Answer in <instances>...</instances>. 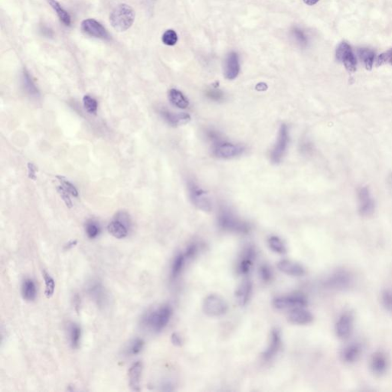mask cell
Returning <instances> with one entry per match:
<instances>
[{
  "label": "cell",
  "instance_id": "obj_45",
  "mask_svg": "<svg viewBox=\"0 0 392 392\" xmlns=\"http://www.w3.org/2000/svg\"><path fill=\"white\" fill-rule=\"evenodd\" d=\"M57 191H58V192L59 193L60 196H61V199H62L63 201L64 202V203H66L67 207L69 208V209L72 208L73 204H72V200H71L70 195H69L70 194H69V193L68 192V191H66V190L64 189V188H63L61 185L57 187Z\"/></svg>",
  "mask_w": 392,
  "mask_h": 392
},
{
  "label": "cell",
  "instance_id": "obj_34",
  "mask_svg": "<svg viewBox=\"0 0 392 392\" xmlns=\"http://www.w3.org/2000/svg\"><path fill=\"white\" fill-rule=\"evenodd\" d=\"M43 277L45 283V295L48 299H50L55 292V280L51 277L50 274H48L45 271H43Z\"/></svg>",
  "mask_w": 392,
  "mask_h": 392
},
{
  "label": "cell",
  "instance_id": "obj_9",
  "mask_svg": "<svg viewBox=\"0 0 392 392\" xmlns=\"http://www.w3.org/2000/svg\"><path fill=\"white\" fill-rule=\"evenodd\" d=\"M308 304L307 298L302 294H291L277 297L273 300V305L278 310H287L297 307H306Z\"/></svg>",
  "mask_w": 392,
  "mask_h": 392
},
{
  "label": "cell",
  "instance_id": "obj_31",
  "mask_svg": "<svg viewBox=\"0 0 392 392\" xmlns=\"http://www.w3.org/2000/svg\"><path fill=\"white\" fill-rule=\"evenodd\" d=\"M358 56L364 63L366 69L367 70H371L373 67L375 53L368 48H361L358 50Z\"/></svg>",
  "mask_w": 392,
  "mask_h": 392
},
{
  "label": "cell",
  "instance_id": "obj_7",
  "mask_svg": "<svg viewBox=\"0 0 392 392\" xmlns=\"http://www.w3.org/2000/svg\"><path fill=\"white\" fill-rule=\"evenodd\" d=\"M203 310L207 316L217 317L225 314L227 304L221 297L216 294H211L203 302Z\"/></svg>",
  "mask_w": 392,
  "mask_h": 392
},
{
  "label": "cell",
  "instance_id": "obj_10",
  "mask_svg": "<svg viewBox=\"0 0 392 392\" xmlns=\"http://www.w3.org/2000/svg\"><path fill=\"white\" fill-rule=\"evenodd\" d=\"M354 316L351 312L341 313L335 325L336 336L340 339H346L352 335L354 329Z\"/></svg>",
  "mask_w": 392,
  "mask_h": 392
},
{
  "label": "cell",
  "instance_id": "obj_3",
  "mask_svg": "<svg viewBox=\"0 0 392 392\" xmlns=\"http://www.w3.org/2000/svg\"><path fill=\"white\" fill-rule=\"evenodd\" d=\"M135 19V12L129 6L120 4L114 9L110 15V22L117 31H125L129 29Z\"/></svg>",
  "mask_w": 392,
  "mask_h": 392
},
{
  "label": "cell",
  "instance_id": "obj_29",
  "mask_svg": "<svg viewBox=\"0 0 392 392\" xmlns=\"http://www.w3.org/2000/svg\"><path fill=\"white\" fill-rule=\"evenodd\" d=\"M186 260V257L184 254H179L175 257L171 268V277L173 280L180 275Z\"/></svg>",
  "mask_w": 392,
  "mask_h": 392
},
{
  "label": "cell",
  "instance_id": "obj_46",
  "mask_svg": "<svg viewBox=\"0 0 392 392\" xmlns=\"http://www.w3.org/2000/svg\"><path fill=\"white\" fill-rule=\"evenodd\" d=\"M198 244L193 243V244L188 245V248H186V251H185V254H185L187 260H189V259H192L193 257H195V256L197 255V254H198Z\"/></svg>",
  "mask_w": 392,
  "mask_h": 392
},
{
  "label": "cell",
  "instance_id": "obj_38",
  "mask_svg": "<svg viewBox=\"0 0 392 392\" xmlns=\"http://www.w3.org/2000/svg\"><path fill=\"white\" fill-rule=\"evenodd\" d=\"M162 41L164 44L168 46H173L178 42V35L174 30H167L162 36Z\"/></svg>",
  "mask_w": 392,
  "mask_h": 392
},
{
  "label": "cell",
  "instance_id": "obj_33",
  "mask_svg": "<svg viewBox=\"0 0 392 392\" xmlns=\"http://www.w3.org/2000/svg\"><path fill=\"white\" fill-rule=\"evenodd\" d=\"M268 245L270 248L274 252L279 254H283L286 253V248L283 241L277 236H271L268 238Z\"/></svg>",
  "mask_w": 392,
  "mask_h": 392
},
{
  "label": "cell",
  "instance_id": "obj_23",
  "mask_svg": "<svg viewBox=\"0 0 392 392\" xmlns=\"http://www.w3.org/2000/svg\"><path fill=\"white\" fill-rule=\"evenodd\" d=\"M251 292H252L251 282L248 280L243 281L235 292V297L240 306L243 307L248 304L251 298Z\"/></svg>",
  "mask_w": 392,
  "mask_h": 392
},
{
  "label": "cell",
  "instance_id": "obj_40",
  "mask_svg": "<svg viewBox=\"0 0 392 392\" xmlns=\"http://www.w3.org/2000/svg\"><path fill=\"white\" fill-rule=\"evenodd\" d=\"M57 179L61 182V186H62L69 194H72L74 197H78V190H77V188H75V185H74L73 184L71 183L69 180H67V179H66V178L63 177V176H57Z\"/></svg>",
  "mask_w": 392,
  "mask_h": 392
},
{
  "label": "cell",
  "instance_id": "obj_51",
  "mask_svg": "<svg viewBox=\"0 0 392 392\" xmlns=\"http://www.w3.org/2000/svg\"><path fill=\"white\" fill-rule=\"evenodd\" d=\"M74 303H75V307H76L77 311H78V308H79L80 307V302H81V300H80L79 297L78 296V295H76V296L75 297V298H74Z\"/></svg>",
  "mask_w": 392,
  "mask_h": 392
},
{
  "label": "cell",
  "instance_id": "obj_49",
  "mask_svg": "<svg viewBox=\"0 0 392 392\" xmlns=\"http://www.w3.org/2000/svg\"><path fill=\"white\" fill-rule=\"evenodd\" d=\"M77 244H78V241H70V242L68 243V244H66V246H64V249L66 250L72 249V248H73L74 247L76 246Z\"/></svg>",
  "mask_w": 392,
  "mask_h": 392
},
{
  "label": "cell",
  "instance_id": "obj_37",
  "mask_svg": "<svg viewBox=\"0 0 392 392\" xmlns=\"http://www.w3.org/2000/svg\"><path fill=\"white\" fill-rule=\"evenodd\" d=\"M85 232L90 239H94L100 235L101 228L97 223L93 221H88L85 225Z\"/></svg>",
  "mask_w": 392,
  "mask_h": 392
},
{
  "label": "cell",
  "instance_id": "obj_4",
  "mask_svg": "<svg viewBox=\"0 0 392 392\" xmlns=\"http://www.w3.org/2000/svg\"><path fill=\"white\" fill-rule=\"evenodd\" d=\"M354 283V276L348 270L338 269L333 271L325 281L327 288L333 290H346Z\"/></svg>",
  "mask_w": 392,
  "mask_h": 392
},
{
  "label": "cell",
  "instance_id": "obj_35",
  "mask_svg": "<svg viewBox=\"0 0 392 392\" xmlns=\"http://www.w3.org/2000/svg\"><path fill=\"white\" fill-rule=\"evenodd\" d=\"M145 342L143 339H134L129 344L127 348V354L129 355H137L140 354L144 347Z\"/></svg>",
  "mask_w": 392,
  "mask_h": 392
},
{
  "label": "cell",
  "instance_id": "obj_32",
  "mask_svg": "<svg viewBox=\"0 0 392 392\" xmlns=\"http://www.w3.org/2000/svg\"><path fill=\"white\" fill-rule=\"evenodd\" d=\"M22 84L24 88L26 90L27 93H29L31 96H38L39 95V90L36 87V84L33 82L29 73L26 70L24 71L22 74Z\"/></svg>",
  "mask_w": 392,
  "mask_h": 392
},
{
  "label": "cell",
  "instance_id": "obj_41",
  "mask_svg": "<svg viewBox=\"0 0 392 392\" xmlns=\"http://www.w3.org/2000/svg\"><path fill=\"white\" fill-rule=\"evenodd\" d=\"M206 96L209 99L215 102H222L224 99V93L218 88H212L208 90Z\"/></svg>",
  "mask_w": 392,
  "mask_h": 392
},
{
  "label": "cell",
  "instance_id": "obj_19",
  "mask_svg": "<svg viewBox=\"0 0 392 392\" xmlns=\"http://www.w3.org/2000/svg\"><path fill=\"white\" fill-rule=\"evenodd\" d=\"M159 113L162 118L173 126L185 124L191 120L190 116L185 113H173L167 109H162Z\"/></svg>",
  "mask_w": 392,
  "mask_h": 392
},
{
  "label": "cell",
  "instance_id": "obj_27",
  "mask_svg": "<svg viewBox=\"0 0 392 392\" xmlns=\"http://www.w3.org/2000/svg\"><path fill=\"white\" fill-rule=\"evenodd\" d=\"M22 298L25 301H34L37 296V290L35 282L31 279L27 278L22 285Z\"/></svg>",
  "mask_w": 392,
  "mask_h": 392
},
{
  "label": "cell",
  "instance_id": "obj_21",
  "mask_svg": "<svg viewBox=\"0 0 392 392\" xmlns=\"http://www.w3.org/2000/svg\"><path fill=\"white\" fill-rule=\"evenodd\" d=\"M277 268L283 274L293 277H301L305 274V269L302 265L289 260H280Z\"/></svg>",
  "mask_w": 392,
  "mask_h": 392
},
{
  "label": "cell",
  "instance_id": "obj_15",
  "mask_svg": "<svg viewBox=\"0 0 392 392\" xmlns=\"http://www.w3.org/2000/svg\"><path fill=\"white\" fill-rule=\"evenodd\" d=\"M363 345L358 342H352L342 348L340 352V358L346 364L356 363L363 354Z\"/></svg>",
  "mask_w": 392,
  "mask_h": 392
},
{
  "label": "cell",
  "instance_id": "obj_52",
  "mask_svg": "<svg viewBox=\"0 0 392 392\" xmlns=\"http://www.w3.org/2000/svg\"><path fill=\"white\" fill-rule=\"evenodd\" d=\"M388 183H389V185H390V188H392V174L390 175V177H389Z\"/></svg>",
  "mask_w": 392,
  "mask_h": 392
},
{
  "label": "cell",
  "instance_id": "obj_8",
  "mask_svg": "<svg viewBox=\"0 0 392 392\" xmlns=\"http://www.w3.org/2000/svg\"><path fill=\"white\" fill-rule=\"evenodd\" d=\"M244 146L221 140L213 145V153L220 159H232L242 154Z\"/></svg>",
  "mask_w": 392,
  "mask_h": 392
},
{
  "label": "cell",
  "instance_id": "obj_16",
  "mask_svg": "<svg viewBox=\"0 0 392 392\" xmlns=\"http://www.w3.org/2000/svg\"><path fill=\"white\" fill-rule=\"evenodd\" d=\"M288 320L296 325H307L313 322V315L304 307H297L289 312Z\"/></svg>",
  "mask_w": 392,
  "mask_h": 392
},
{
  "label": "cell",
  "instance_id": "obj_6",
  "mask_svg": "<svg viewBox=\"0 0 392 392\" xmlns=\"http://www.w3.org/2000/svg\"><path fill=\"white\" fill-rule=\"evenodd\" d=\"M289 143V129L286 124H282L279 129L277 141L271 153V159L273 164H280L287 150Z\"/></svg>",
  "mask_w": 392,
  "mask_h": 392
},
{
  "label": "cell",
  "instance_id": "obj_50",
  "mask_svg": "<svg viewBox=\"0 0 392 392\" xmlns=\"http://www.w3.org/2000/svg\"><path fill=\"white\" fill-rule=\"evenodd\" d=\"M319 0H304V2L307 6H314L319 2Z\"/></svg>",
  "mask_w": 392,
  "mask_h": 392
},
{
  "label": "cell",
  "instance_id": "obj_2",
  "mask_svg": "<svg viewBox=\"0 0 392 392\" xmlns=\"http://www.w3.org/2000/svg\"><path fill=\"white\" fill-rule=\"evenodd\" d=\"M218 224L221 230L225 232L247 234L250 231L249 224L240 219L229 208L225 206H223L219 209Z\"/></svg>",
  "mask_w": 392,
  "mask_h": 392
},
{
  "label": "cell",
  "instance_id": "obj_13",
  "mask_svg": "<svg viewBox=\"0 0 392 392\" xmlns=\"http://www.w3.org/2000/svg\"><path fill=\"white\" fill-rule=\"evenodd\" d=\"M369 368L375 376L381 377L385 375L389 368V358L387 354L383 351L374 352L369 360Z\"/></svg>",
  "mask_w": 392,
  "mask_h": 392
},
{
  "label": "cell",
  "instance_id": "obj_42",
  "mask_svg": "<svg viewBox=\"0 0 392 392\" xmlns=\"http://www.w3.org/2000/svg\"><path fill=\"white\" fill-rule=\"evenodd\" d=\"M292 33L297 42H299L300 45H303V46L307 45V42H308L307 41V37L302 30L300 29V28H295L292 30Z\"/></svg>",
  "mask_w": 392,
  "mask_h": 392
},
{
  "label": "cell",
  "instance_id": "obj_43",
  "mask_svg": "<svg viewBox=\"0 0 392 392\" xmlns=\"http://www.w3.org/2000/svg\"><path fill=\"white\" fill-rule=\"evenodd\" d=\"M386 63H390L392 66V49L381 54L376 60V66H381Z\"/></svg>",
  "mask_w": 392,
  "mask_h": 392
},
{
  "label": "cell",
  "instance_id": "obj_30",
  "mask_svg": "<svg viewBox=\"0 0 392 392\" xmlns=\"http://www.w3.org/2000/svg\"><path fill=\"white\" fill-rule=\"evenodd\" d=\"M69 336H70V344L72 349H78L81 342V327L77 324L72 323L69 327Z\"/></svg>",
  "mask_w": 392,
  "mask_h": 392
},
{
  "label": "cell",
  "instance_id": "obj_22",
  "mask_svg": "<svg viewBox=\"0 0 392 392\" xmlns=\"http://www.w3.org/2000/svg\"><path fill=\"white\" fill-rule=\"evenodd\" d=\"M89 295L96 303L98 306L102 307L106 302L107 297L105 288L102 283L93 281L88 286Z\"/></svg>",
  "mask_w": 392,
  "mask_h": 392
},
{
  "label": "cell",
  "instance_id": "obj_18",
  "mask_svg": "<svg viewBox=\"0 0 392 392\" xmlns=\"http://www.w3.org/2000/svg\"><path fill=\"white\" fill-rule=\"evenodd\" d=\"M240 72L239 58L236 52H231L224 62V75L227 79L234 80Z\"/></svg>",
  "mask_w": 392,
  "mask_h": 392
},
{
  "label": "cell",
  "instance_id": "obj_11",
  "mask_svg": "<svg viewBox=\"0 0 392 392\" xmlns=\"http://www.w3.org/2000/svg\"><path fill=\"white\" fill-rule=\"evenodd\" d=\"M358 212L363 217H370L375 210V203L367 187H361L358 190Z\"/></svg>",
  "mask_w": 392,
  "mask_h": 392
},
{
  "label": "cell",
  "instance_id": "obj_1",
  "mask_svg": "<svg viewBox=\"0 0 392 392\" xmlns=\"http://www.w3.org/2000/svg\"><path fill=\"white\" fill-rule=\"evenodd\" d=\"M173 316V308L164 304L156 310L146 313L142 318V325L155 333H159L167 327Z\"/></svg>",
  "mask_w": 392,
  "mask_h": 392
},
{
  "label": "cell",
  "instance_id": "obj_36",
  "mask_svg": "<svg viewBox=\"0 0 392 392\" xmlns=\"http://www.w3.org/2000/svg\"><path fill=\"white\" fill-rule=\"evenodd\" d=\"M381 302L387 311L392 313V289H385L381 292Z\"/></svg>",
  "mask_w": 392,
  "mask_h": 392
},
{
  "label": "cell",
  "instance_id": "obj_14",
  "mask_svg": "<svg viewBox=\"0 0 392 392\" xmlns=\"http://www.w3.org/2000/svg\"><path fill=\"white\" fill-rule=\"evenodd\" d=\"M83 32L91 37L101 39H109V34L106 28L93 19H85L81 23Z\"/></svg>",
  "mask_w": 392,
  "mask_h": 392
},
{
  "label": "cell",
  "instance_id": "obj_5",
  "mask_svg": "<svg viewBox=\"0 0 392 392\" xmlns=\"http://www.w3.org/2000/svg\"><path fill=\"white\" fill-rule=\"evenodd\" d=\"M188 195L191 203L197 209L203 212H209L212 210V203L207 193L199 186L193 180L188 182Z\"/></svg>",
  "mask_w": 392,
  "mask_h": 392
},
{
  "label": "cell",
  "instance_id": "obj_20",
  "mask_svg": "<svg viewBox=\"0 0 392 392\" xmlns=\"http://www.w3.org/2000/svg\"><path fill=\"white\" fill-rule=\"evenodd\" d=\"M143 372V363L140 361L134 363L128 370V378L130 388L134 391H140V381Z\"/></svg>",
  "mask_w": 392,
  "mask_h": 392
},
{
  "label": "cell",
  "instance_id": "obj_28",
  "mask_svg": "<svg viewBox=\"0 0 392 392\" xmlns=\"http://www.w3.org/2000/svg\"><path fill=\"white\" fill-rule=\"evenodd\" d=\"M48 4L55 10L58 15L60 21L66 26H69L72 23V18L69 13L57 2L56 0H46Z\"/></svg>",
  "mask_w": 392,
  "mask_h": 392
},
{
  "label": "cell",
  "instance_id": "obj_26",
  "mask_svg": "<svg viewBox=\"0 0 392 392\" xmlns=\"http://www.w3.org/2000/svg\"><path fill=\"white\" fill-rule=\"evenodd\" d=\"M169 99L173 106L180 109H185L189 105L188 99L177 89L173 88L169 91Z\"/></svg>",
  "mask_w": 392,
  "mask_h": 392
},
{
  "label": "cell",
  "instance_id": "obj_24",
  "mask_svg": "<svg viewBox=\"0 0 392 392\" xmlns=\"http://www.w3.org/2000/svg\"><path fill=\"white\" fill-rule=\"evenodd\" d=\"M108 230L113 237L117 239H123L128 235V226L117 218L108 224Z\"/></svg>",
  "mask_w": 392,
  "mask_h": 392
},
{
  "label": "cell",
  "instance_id": "obj_44",
  "mask_svg": "<svg viewBox=\"0 0 392 392\" xmlns=\"http://www.w3.org/2000/svg\"><path fill=\"white\" fill-rule=\"evenodd\" d=\"M259 274H260L262 280L265 282H269L272 279V271L268 265H262L260 270H259Z\"/></svg>",
  "mask_w": 392,
  "mask_h": 392
},
{
  "label": "cell",
  "instance_id": "obj_17",
  "mask_svg": "<svg viewBox=\"0 0 392 392\" xmlns=\"http://www.w3.org/2000/svg\"><path fill=\"white\" fill-rule=\"evenodd\" d=\"M281 334L278 329H273L270 336L269 346L264 352L263 358L265 361H269L273 357L277 355L281 347Z\"/></svg>",
  "mask_w": 392,
  "mask_h": 392
},
{
  "label": "cell",
  "instance_id": "obj_39",
  "mask_svg": "<svg viewBox=\"0 0 392 392\" xmlns=\"http://www.w3.org/2000/svg\"><path fill=\"white\" fill-rule=\"evenodd\" d=\"M83 103H84V108L89 114H96V111H97V103L95 99L89 95H85L83 97Z\"/></svg>",
  "mask_w": 392,
  "mask_h": 392
},
{
  "label": "cell",
  "instance_id": "obj_12",
  "mask_svg": "<svg viewBox=\"0 0 392 392\" xmlns=\"http://www.w3.org/2000/svg\"><path fill=\"white\" fill-rule=\"evenodd\" d=\"M336 58L344 64L346 70L349 72L356 71L357 61L350 45L346 42H342L336 50Z\"/></svg>",
  "mask_w": 392,
  "mask_h": 392
},
{
  "label": "cell",
  "instance_id": "obj_47",
  "mask_svg": "<svg viewBox=\"0 0 392 392\" xmlns=\"http://www.w3.org/2000/svg\"><path fill=\"white\" fill-rule=\"evenodd\" d=\"M28 178L32 179V180H36V172H37V168L34 164L29 162L28 164Z\"/></svg>",
  "mask_w": 392,
  "mask_h": 392
},
{
  "label": "cell",
  "instance_id": "obj_48",
  "mask_svg": "<svg viewBox=\"0 0 392 392\" xmlns=\"http://www.w3.org/2000/svg\"><path fill=\"white\" fill-rule=\"evenodd\" d=\"M171 341L174 346H181L182 345V338L178 333H174L172 334Z\"/></svg>",
  "mask_w": 392,
  "mask_h": 392
},
{
  "label": "cell",
  "instance_id": "obj_25",
  "mask_svg": "<svg viewBox=\"0 0 392 392\" xmlns=\"http://www.w3.org/2000/svg\"><path fill=\"white\" fill-rule=\"evenodd\" d=\"M254 256L255 254L252 248H248L245 251V253L243 255V258H241L238 265V271L240 274H247L249 273L253 265Z\"/></svg>",
  "mask_w": 392,
  "mask_h": 392
}]
</instances>
